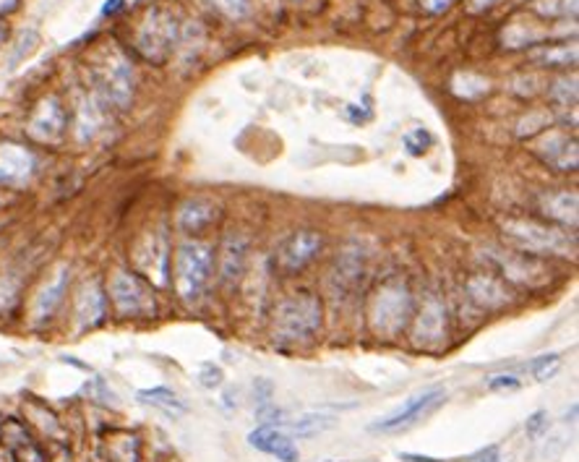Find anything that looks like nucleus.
Returning a JSON list of instances; mask_svg holds the SVG:
<instances>
[{"instance_id": "obj_1", "label": "nucleus", "mask_w": 579, "mask_h": 462, "mask_svg": "<svg viewBox=\"0 0 579 462\" xmlns=\"http://www.w3.org/2000/svg\"><path fill=\"white\" fill-rule=\"evenodd\" d=\"M415 314V301L410 293V285L402 277H389L374 290L368 303V324L371 332L384 340H394L410 326Z\"/></svg>"}, {"instance_id": "obj_2", "label": "nucleus", "mask_w": 579, "mask_h": 462, "mask_svg": "<svg viewBox=\"0 0 579 462\" xmlns=\"http://www.w3.org/2000/svg\"><path fill=\"white\" fill-rule=\"evenodd\" d=\"M324 308L314 293H295L277 306L272 335L280 345H305L321 332Z\"/></svg>"}, {"instance_id": "obj_3", "label": "nucleus", "mask_w": 579, "mask_h": 462, "mask_svg": "<svg viewBox=\"0 0 579 462\" xmlns=\"http://www.w3.org/2000/svg\"><path fill=\"white\" fill-rule=\"evenodd\" d=\"M215 277V251L204 241L180 243L175 254V290L188 306L199 303Z\"/></svg>"}, {"instance_id": "obj_4", "label": "nucleus", "mask_w": 579, "mask_h": 462, "mask_svg": "<svg viewBox=\"0 0 579 462\" xmlns=\"http://www.w3.org/2000/svg\"><path fill=\"white\" fill-rule=\"evenodd\" d=\"M501 227L506 241L533 256H572L574 251V238H569L559 225L538 220H506Z\"/></svg>"}, {"instance_id": "obj_5", "label": "nucleus", "mask_w": 579, "mask_h": 462, "mask_svg": "<svg viewBox=\"0 0 579 462\" xmlns=\"http://www.w3.org/2000/svg\"><path fill=\"white\" fill-rule=\"evenodd\" d=\"M107 301L113 303L120 319H149L157 314V296L152 282L131 269H118L110 277Z\"/></svg>"}, {"instance_id": "obj_6", "label": "nucleus", "mask_w": 579, "mask_h": 462, "mask_svg": "<svg viewBox=\"0 0 579 462\" xmlns=\"http://www.w3.org/2000/svg\"><path fill=\"white\" fill-rule=\"evenodd\" d=\"M95 84L105 102H110L118 110H128L136 95V74L134 65L118 47H110L102 53L95 65Z\"/></svg>"}, {"instance_id": "obj_7", "label": "nucleus", "mask_w": 579, "mask_h": 462, "mask_svg": "<svg viewBox=\"0 0 579 462\" xmlns=\"http://www.w3.org/2000/svg\"><path fill=\"white\" fill-rule=\"evenodd\" d=\"M180 40V24L170 11L152 8L136 29V50L144 61L162 65L173 55Z\"/></svg>"}, {"instance_id": "obj_8", "label": "nucleus", "mask_w": 579, "mask_h": 462, "mask_svg": "<svg viewBox=\"0 0 579 462\" xmlns=\"http://www.w3.org/2000/svg\"><path fill=\"white\" fill-rule=\"evenodd\" d=\"M410 324V340L418 350H441L449 340V311L436 296L423 301Z\"/></svg>"}, {"instance_id": "obj_9", "label": "nucleus", "mask_w": 579, "mask_h": 462, "mask_svg": "<svg viewBox=\"0 0 579 462\" xmlns=\"http://www.w3.org/2000/svg\"><path fill=\"white\" fill-rule=\"evenodd\" d=\"M446 402V389H428L423 395H415L402 405L400 410H394L392 416L381 418V421L371 423V431H381V434H402L410 431L413 426L425 421L431 413H436L441 405Z\"/></svg>"}, {"instance_id": "obj_10", "label": "nucleus", "mask_w": 579, "mask_h": 462, "mask_svg": "<svg viewBox=\"0 0 579 462\" xmlns=\"http://www.w3.org/2000/svg\"><path fill=\"white\" fill-rule=\"evenodd\" d=\"M321 236L316 230H295L277 248V266L285 275H298L321 254Z\"/></svg>"}, {"instance_id": "obj_11", "label": "nucleus", "mask_w": 579, "mask_h": 462, "mask_svg": "<svg viewBox=\"0 0 579 462\" xmlns=\"http://www.w3.org/2000/svg\"><path fill=\"white\" fill-rule=\"evenodd\" d=\"M494 264L499 266L504 280L514 282L520 287H530L535 290L540 285H545V264L540 262L538 256L524 254V251H496L491 254Z\"/></svg>"}, {"instance_id": "obj_12", "label": "nucleus", "mask_w": 579, "mask_h": 462, "mask_svg": "<svg viewBox=\"0 0 579 462\" xmlns=\"http://www.w3.org/2000/svg\"><path fill=\"white\" fill-rule=\"evenodd\" d=\"M65 126H68V116H65L63 102L55 95H47L32 110L26 131H29L32 139L40 141V144H58L63 139V134H65Z\"/></svg>"}, {"instance_id": "obj_13", "label": "nucleus", "mask_w": 579, "mask_h": 462, "mask_svg": "<svg viewBox=\"0 0 579 462\" xmlns=\"http://www.w3.org/2000/svg\"><path fill=\"white\" fill-rule=\"evenodd\" d=\"M464 290L470 296V301L478 306L480 311H501L504 306L514 301V293L509 287V282L488 272H475L464 282Z\"/></svg>"}, {"instance_id": "obj_14", "label": "nucleus", "mask_w": 579, "mask_h": 462, "mask_svg": "<svg viewBox=\"0 0 579 462\" xmlns=\"http://www.w3.org/2000/svg\"><path fill=\"white\" fill-rule=\"evenodd\" d=\"M107 306L110 301H107V290L102 287V282L97 277L84 282L76 293V306H74L81 332L97 329L107 319Z\"/></svg>"}, {"instance_id": "obj_15", "label": "nucleus", "mask_w": 579, "mask_h": 462, "mask_svg": "<svg viewBox=\"0 0 579 462\" xmlns=\"http://www.w3.org/2000/svg\"><path fill=\"white\" fill-rule=\"evenodd\" d=\"M139 262V275L146 280H155L157 285H167V272H170V248L165 233H149L141 241L136 251Z\"/></svg>"}, {"instance_id": "obj_16", "label": "nucleus", "mask_w": 579, "mask_h": 462, "mask_svg": "<svg viewBox=\"0 0 579 462\" xmlns=\"http://www.w3.org/2000/svg\"><path fill=\"white\" fill-rule=\"evenodd\" d=\"M35 167H37V160L24 144H14V141L0 144V186L26 183L32 178Z\"/></svg>"}, {"instance_id": "obj_17", "label": "nucleus", "mask_w": 579, "mask_h": 462, "mask_svg": "<svg viewBox=\"0 0 579 462\" xmlns=\"http://www.w3.org/2000/svg\"><path fill=\"white\" fill-rule=\"evenodd\" d=\"M248 444L266 452V455H272V457H277L280 462H300L298 447L293 444L287 434L277 431L275 426H259L256 431H251Z\"/></svg>"}, {"instance_id": "obj_18", "label": "nucleus", "mask_w": 579, "mask_h": 462, "mask_svg": "<svg viewBox=\"0 0 579 462\" xmlns=\"http://www.w3.org/2000/svg\"><path fill=\"white\" fill-rule=\"evenodd\" d=\"M245 259H248V241L243 236H227L220 248V280L225 287L238 285L245 272Z\"/></svg>"}, {"instance_id": "obj_19", "label": "nucleus", "mask_w": 579, "mask_h": 462, "mask_svg": "<svg viewBox=\"0 0 579 462\" xmlns=\"http://www.w3.org/2000/svg\"><path fill=\"white\" fill-rule=\"evenodd\" d=\"M102 462H141V439L134 431H110L100 442Z\"/></svg>"}, {"instance_id": "obj_20", "label": "nucleus", "mask_w": 579, "mask_h": 462, "mask_svg": "<svg viewBox=\"0 0 579 462\" xmlns=\"http://www.w3.org/2000/svg\"><path fill=\"white\" fill-rule=\"evenodd\" d=\"M68 280H71V272L63 266V269H58V275H55V277L47 282L40 293H37V298H35V308H32V314H35V322L45 324L55 316V311H58L60 303H63V298H65Z\"/></svg>"}, {"instance_id": "obj_21", "label": "nucleus", "mask_w": 579, "mask_h": 462, "mask_svg": "<svg viewBox=\"0 0 579 462\" xmlns=\"http://www.w3.org/2000/svg\"><path fill=\"white\" fill-rule=\"evenodd\" d=\"M540 212L559 227H577V194L574 191H548L540 196Z\"/></svg>"}, {"instance_id": "obj_22", "label": "nucleus", "mask_w": 579, "mask_h": 462, "mask_svg": "<svg viewBox=\"0 0 579 462\" xmlns=\"http://www.w3.org/2000/svg\"><path fill=\"white\" fill-rule=\"evenodd\" d=\"M220 217V206L209 199H191L180 206L178 212V227L183 233H201L209 225H215Z\"/></svg>"}, {"instance_id": "obj_23", "label": "nucleus", "mask_w": 579, "mask_h": 462, "mask_svg": "<svg viewBox=\"0 0 579 462\" xmlns=\"http://www.w3.org/2000/svg\"><path fill=\"white\" fill-rule=\"evenodd\" d=\"M365 277V254L358 246H347L334 264V282L342 290H355Z\"/></svg>"}, {"instance_id": "obj_24", "label": "nucleus", "mask_w": 579, "mask_h": 462, "mask_svg": "<svg viewBox=\"0 0 579 462\" xmlns=\"http://www.w3.org/2000/svg\"><path fill=\"white\" fill-rule=\"evenodd\" d=\"M543 144H548L545 152H540V157L551 162L559 170H577V141L566 139L561 134H548Z\"/></svg>"}, {"instance_id": "obj_25", "label": "nucleus", "mask_w": 579, "mask_h": 462, "mask_svg": "<svg viewBox=\"0 0 579 462\" xmlns=\"http://www.w3.org/2000/svg\"><path fill=\"white\" fill-rule=\"evenodd\" d=\"M24 410L29 416V423L40 431L42 437L47 439H55L58 442L60 434H63V426H60V418L40 400H26L24 402Z\"/></svg>"}, {"instance_id": "obj_26", "label": "nucleus", "mask_w": 579, "mask_h": 462, "mask_svg": "<svg viewBox=\"0 0 579 462\" xmlns=\"http://www.w3.org/2000/svg\"><path fill=\"white\" fill-rule=\"evenodd\" d=\"M139 400L146 405H155L170 416H185L188 407L178 400V395L167 387H152V389H139Z\"/></svg>"}, {"instance_id": "obj_27", "label": "nucleus", "mask_w": 579, "mask_h": 462, "mask_svg": "<svg viewBox=\"0 0 579 462\" xmlns=\"http://www.w3.org/2000/svg\"><path fill=\"white\" fill-rule=\"evenodd\" d=\"M530 61L538 63V65H551V68H559V65H572L577 61V47L572 45H548V47H540V50H533L530 53Z\"/></svg>"}, {"instance_id": "obj_28", "label": "nucleus", "mask_w": 579, "mask_h": 462, "mask_svg": "<svg viewBox=\"0 0 579 462\" xmlns=\"http://www.w3.org/2000/svg\"><path fill=\"white\" fill-rule=\"evenodd\" d=\"M340 418L334 416H326V413H308V416H300L298 421H287V428L298 437H316V434H324V431H332L337 426Z\"/></svg>"}, {"instance_id": "obj_29", "label": "nucleus", "mask_w": 579, "mask_h": 462, "mask_svg": "<svg viewBox=\"0 0 579 462\" xmlns=\"http://www.w3.org/2000/svg\"><path fill=\"white\" fill-rule=\"evenodd\" d=\"M100 128V105L92 97H81L76 107V131L81 141H89Z\"/></svg>"}, {"instance_id": "obj_30", "label": "nucleus", "mask_w": 579, "mask_h": 462, "mask_svg": "<svg viewBox=\"0 0 579 462\" xmlns=\"http://www.w3.org/2000/svg\"><path fill=\"white\" fill-rule=\"evenodd\" d=\"M40 47V35L35 32V29H24L19 35V40H16V45H14V53H11V68L14 65H19L24 58H29L35 50Z\"/></svg>"}, {"instance_id": "obj_31", "label": "nucleus", "mask_w": 579, "mask_h": 462, "mask_svg": "<svg viewBox=\"0 0 579 462\" xmlns=\"http://www.w3.org/2000/svg\"><path fill=\"white\" fill-rule=\"evenodd\" d=\"M559 368H561V358L556 356V353L540 356V358L533 361V374H535V379H538V382H548V379H554Z\"/></svg>"}, {"instance_id": "obj_32", "label": "nucleus", "mask_w": 579, "mask_h": 462, "mask_svg": "<svg viewBox=\"0 0 579 462\" xmlns=\"http://www.w3.org/2000/svg\"><path fill=\"white\" fill-rule=\"evenodd\" d=\"M222 382H225V371H222L217 363H201L199 384L204 389H212L215 392V389H220Z\"/></svg>"}, {"instance_id": "obj_33", "label": "nucleus", "mask_w": 579, "mask_h": 462, "mask_svg": "<svg viewBox=\"0 0 579 462\" xmlns=\"http://www.w3.org/2000/svg\"><path fill=\"white\" fill-rule=\"evenodd\" d=\"M209 5H215L222 16L227 19H243L248 14V0H209Z\"/></svg>"}, {"instance_id": "obj_34", "label": "nucleus", "mask_w": 579, "mask_h": 462, "mask_svg": "<svg viewBox=\"0 0 579 462\" xmlns=\"http://www.w3.org/2000/svg\"><path fill=\"white\" fill-rule=\"evenodd\" d=\"M548 418H551V416H548L545 410H538V413H533V416H530V418L524 421V434H527L530 439H540V437H543V434L548 431V423H551Z\"/></svg>"}, {"instance_id": "obj_35", "label": "nucleus", "mask_w": 579, "mask_h": 462, "mask_svg": "<svg viewBox=\"0 0 579 462\" xmlns=\"http://www.w3.org/2000/svg\"><path fill=\"white\" fill-rule=\"evenodd\" d=\"M551 95H554V100L559 102V105L569 107V105L577 102V84L574 81H556Z\"/></svg>"}, {"instance_id": "obj_36", "label": "nucleus", "mask_w": 579, "mask_h": 462, "mask_svg": "<svg viewBox=\"0 0 579 462\" xmlns=\"http://www.w3.org/2000/svg\"><path fill=\"white\" fill-rule=\"evenodd\" d=\"M256 418H259L264 426H282L285 421V413L280 407H275V402H266V405H256Z\"/></svg>"}, {"instance_id": "obj_37", "label": "nucleus", "mask_w": 579, "mask_h": 462, "mask_svg": "<svg viewBox=\"0 0 579 462\" xmlns=\"http://www.w3.org/2000/svg\"><path fill=\"white\" fill-rule=\"evenodd\" d=\"M404 144H407V149H410V155H423L425 149H428V144H431V134L428 131H413V134H407L404 136Z\"/></svg>"}, {"instance_id": "obj_38", "label": "nucleus", "mask_w": 579, "mask_h": 462, "mask_svg": "<svg viewBox=\"0 0 579 462\" xmlns=\"http://www.w3.org/2000/svg\"><path fill=\"white\" fill-rule=\"evenodd\" d=\"M272 397H275V384H272V379L259 377L254 382V400H256V405H266V402H272Z\"/></svg>"}, {"instance_id": "obj_39", "label": "nucleus", "mask_w": 579, "mask_h": 462, "mask_svg": "<svg viewBox=\"0 0 579 462\" xmlns=\"http://www.w3.org/2000/svg\"><path fill=\"white\" fill-rule=\"evenodd\" d=\"M488 389H494V392H499V389H520V379H517V377H506V374H501V377L488 379Z\"/></svg>"}, {"instance_id": "obj_40", "label": "nucleus", "mask_w": 579, "mask_h": 462, "mask_svg": "<svg viewBox=\"0 0 579 462\" xmlns=\"http://www.w3.org/2000/svg\"><path fill=\"white\" fill-rule=\"evenodd\" d=\"M470 462H501V449L499 444H491V447H485V449H480L475 452Z\"/></svg>"}, {"instance_id": "obj_41", "label": "nucleus", "mask_w": 579, "mask_h": 462, "mask_svg": "<svg viewBox=\"0 0 579 462\" xmlns=\"http://www.w3.org/2000/svg\"><path fill=\"white\" fill-rule=\"evenodd\" d=\"M123 8H125V0H105L100 14L107 19V16H118Z\"/></svg>"}, {"instance_id": "obj_42", "label": "nucleus", "mask_w": 579, "mask_h": 462, "mask_svg": "<svg viewBox=\"0 0 579 462\" xmlns=\"http://www.w3.org/2000/svg\"><path fill=\"white\" fill-rule=\"evenodd\" d=\"M238 389H225V397H222V402H225V407L227 410H233V407H238Z\"/></svg>"}, {"instance_id": "obj_43", "label": "nucleus", "mask_w": 579, "mask_h": 462, "mask_svg": "<svg viewBox=\"0 0 579 462\" xmlns=\"http://www.w3.org/2000/svg\"><path fill=\"white\" fill-rule=\"evenodd\" d=\"M428 11H434V14H439V11H444V8H449V3L452 0H420Z\"/></svg>"}, {"instance_id": "obj_44", "label": "nucleus", "mask_w": 579, "mask_h": 462, "mask_svg": "<svg viewBox=\"0 0 579 462\" xmlns=\"http://www.w3.org/2000/svg\"><path fill=\"white\" fill-rule=\"evenodd\" d=\"M400 460H402V462H446V460H436V457H423V455H410V452H402Z\"/></svg>"}, {"instance_id": "obj_45", "label": "nucleus", "mask_w": 579, "mask_h": 462, "mask_svg": "<svg viewBox=\"0 0 579 462\" xmlns=\"http://www.w3.org/2000/svg\"><path fill=\"white\" fill-rule=\"evenodd\" d=\"M21 5V0H0V19L5 16V14H11V11H16Z\"/></svg>"}, {"instance_id": "obj_46", "label": "nucleus", "mask_w": 579, "mask_h": 462, "mask_svg": "<svg viewBox=\"0 0 579 462\" xmlns=\"http://www.w3.org/2000/svg\"><path fill=\"white\" fill-rule=\"evenodd\" d=\"M5 37H8V26H5V21L0 19V47H3Z\"/></svg>"}, {"instance_id": "obj_47", "label": "nucleus", "mask_w": 579, "mask_h": 462, "mask_svg": "<svg viewBox=\"0 0 579 462\" xmlns=\"http://www.w3.org/2000/svg\"><path fill=\"white\" fill-rule=\"evenodd\" d=\"M326 462H334V460H326ZM360 462H376V460H360Z\"/></svg>"}]
</instances>
